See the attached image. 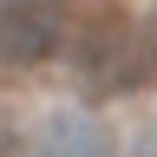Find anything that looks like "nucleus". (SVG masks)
<instances>
[{"label":"nucleus","instance_id":"obj_2","mask_svg":"<svg viewBox=\"0 0 157 157\" xmlns=\"http://www.w3.org/2000/svg\"><path fill=\"white\" fill-rule=\"evenodd\" d=\"M59 33H66V13L52 0H7L0 7V59L7 66H39Z\"/></svg>","mask_w":157,"mask_h":157},{"label":"nucleus","instance_id":"obj_1","mask_svg":"<svg viewBox=\"0 0 157 157\" xmlns=\"http://www.w3.org/2000/svg\"><path fill=\"white\" fill-rule=\"evenodd\" d=\"M85 78L98 92H131V85H151V52H144V26H124V20H111V26H98L85 39Z\"/></svg>","mask_w":157,"mask_h":157},{"label":"nucleus","instance_id":"obj_3","mask_svg":"<svg viewBox=\"0 0 157 157\" xmlns=\"http://www.w3.org/2000/svg\"><path fill=\"white\" fill-rule=\"evenodd\" d=\"M26 157H118V151H111V131L98 124V118L59 111V118H46V124L33 131Z\"/></svg>","mask_w":157,"mask_h":157},{"label":"nucleus","instance_id":"obj_4","mask_svg":"<svg viewBox=\"0 0 157 157\" xmlns=\"http://www.w3.org/2000/svg\"><path fill=\"white\" fill-rule=\"evenodd\" d=\"M131 157H157V118H151L144 131H137V144H131Z\"/></svg>","mask_w":157,"mask_h":157},{"label":"nucleus","instance_id":"obj_5","mask_svg":"<svg viewBox=\"0 0 157 157\" xmlns=\"http://www.w3.org/2000/svg\"><path fill=\"white\" fill-rule=\"evenodd\" d=\"M144 52H151V72H157V13L144 20Z\"/></svg>","mask_w":157,"mask_h":157}]
</instances>
